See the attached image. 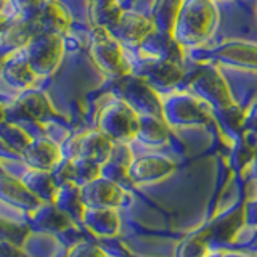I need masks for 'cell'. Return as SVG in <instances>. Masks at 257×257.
<instances>
[{"label":"cell","instance_id":"4","mask_svg":"<svg viewBox=\"0 0 257 257\" xmlns=\"http://www.w3.org/2000/svg\"><path fill=\"white\" fill-rule=\"evenodd\" d=\"M53 203L58 206L68 217H76V219H84V201L80 196V188L76 183H63L55 195Z\"/></svg>","mask_w":257,"mask_h":257},{"label":"cell","instance_id":"7","mask_svg":"<svg viewBox=\"0 0 257 257\" xmlns=\"http://www.w3.org/2000/svg\"><path fill=\"white\" fill-rule=\"evenodd\" d=\"M244 212L243 211H233L228 215L222 217V219L217 220L215 225H212L211 228L206 231V236L211 235V238H215V241H230L235 236L236 230L239 228L241 222L244 219Z\"/></svg>","mask_w":257,"mask_h":257},{"label":"cell","instance_id":"12","mask_svg":"<svg viewBox=\"0 0 257 257\" xmlns=\"http://www.w3.org/2000/svg\"><path fill=\"white\" fill-rule=\"evenodd\" d=\"M24 235V230L18 228V225H13V223H8L0 220V241H16V239H21Z\"/></svg>","mask_w":257,"mask_h":257},{"label":"cell","instance_id":"8","mask_svg":"<svg viewBox=\"0 0 257 257\" xmlns=\"http://www.w3.org/2000/svg\"><path fill=\"white\" fill-rule=\"evenodd\" d=\"M29 177L26 179V187L34 193V195L40 199L44 198L45 201H53L55 195L58 188H56V183L53 180V177L50 174H47L44 171H36L28 174Z\"/></svg>","mask_w":257,"mask_h":257},{"label":"cell","instance_id":"5","mask_svg":"<svg viewBox=\"0 0 257 257\" xmlns=\"http://www.w3.org/2000/svg\"><path fill=\"white\" fill-rule=\"evenodd\" d=\"M28 163L37 171H48L60 161V151L48 142H36L26 147Z\"/></svg>","mask_w":257,"mask_h":257},{"label":"cell","instance_id":"10","mask_svg":"<svg viewBox=\"0 0 257 257\" xmlns=\"http://www.w3.org/2000/svg\"><path fill=\"white\" fill-rule=\"evenodd\" d=\"M36 225L48 230H63L69 225V217L58 206H45L36 215Z\"/></svg>","mask_w":257,"mask_h":257},{"label":"cell","instance_id":"9","mask_svg":"<svg viewBox=\"0 0 257 257\" xmlns=\"http://www.w3.org/2000/svg\"><path fill=\"white\" fill-rule=\"evenodd\" d=\"M108 153L109 145L100 135H88L79 145V158L90 159L96 164H100L103 159H106Z\"/></svg>","mask_w":257,"mask_h":257},{"label":"cell","instance_id":"3","mask_svg":"<svg viewBox=\"0 0 257 257\" xmlns=\"http://www.w3.org/2000/svg\"><path fill=\"white\" fill-rule=\"evenodd\" d=\"M87 227L98 236H111L117 231L119 219L111 207H92L84 212Z\"/></svg>","mask_w":257,"mask_h":257},{"label":"cell","instance_id":"15","mask_svg":"<svg viewBox=\"0 0 257 257\" xmlns=\"http://www.w3.org/2000/svg\"><path fill=\"white\" fill-rule=\"evenodd\" d=\"M222 257H244V255H239V254H225Z\"/></svg>","mask_w":257,"mask_h":257},{"label":"cell","instance_id":"14","mask_svg":"<svg viewBox=\"0 0 257 257\" xmlns=\"http://www.w3.org/2000/svg\"><path fill=\"white\" fill-rule=\"evenodd\" d=\"M252 214H254V222L257 223V203L252 204ZM252 214H251V215H252Z\"/></svg>","mask_w":257,"mask_h":257},{"label":"cell","instance_id":"6","mask_svg":"<svg viewBox=\"0 0 257 257\" xmlns=\"http://www.w3.org/2000/svg\"><path fill=\"white\" fill-rule=\"evenodd\" d=\"M0 198L8 203H15L21 207H36L39 206V198L32 193L26 185L18 183L7 177H0Z\"/></svg>","mask_w":257,"mask_h":257},{"label":"cell","instance_id":"11","mask_svg":"<svg viewBox=\"0 0 257 257\" xmlns=\"http://www.w3.org/2000/svg\"><path fill=\"white\" fill-rule=\"evenodd\" d=\"M207 254V239L203 233L201 236H190L183 239L177 247L175 257H206Z\"/></svg>","mask_w":257,"mask_h":257},{"label":"cell","instance_id":"13","mask_svg":"<svg viewBox=\"0 0 257 257\" xmlns=\"http://www.w3.org/2000/svg\"><path fill=\"white\" fill-rule=\"evenodd\" d=\"M68 257H106V255H104V252L96 246L82 243V244H77L76 247H72Z\"/></svg>","mask_w":257,"mask_h":257},{"label":"cell","instance_id":"1","mask_svg":"<svg viewBox=\"0 0 257 257\" xmlns=\"http://www.w3.org/2000/svg\"><path fill=\"white\" fill-rule=\"evenodd\" d=\"M84 204L90 207H112L122 201L124 193L114 182L108 179H95L80 188Z\"/></svg>","mask_w":257,"mask_h":257},{"label":"cell","instance_id":"2","mask_svg":"<svg viewBox=\"0 0 257 257\" xmlns=\"http://www.w3.org/2000/svg\"><path fill=\"white\" fill-rule=\"evenodd\" d=\"M175 169L171 161L163 158H145L131 164L128 177L135 183H151L164 179Z\"/></svg>","mask_w":257,"mask_h":257}]
</instances>
